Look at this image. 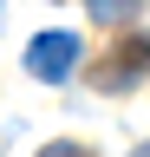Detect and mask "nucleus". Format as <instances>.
<instances>
[{
    "label": "nucleus",
    "mask_w": 150,
    "mask_h": 157,
    "mask_svg": "<svg viewBox=\"0 0 150 157\" xmlns=\"http://www.w3.org/2000/svg\"><path fill=\"white\" fill-rule=\"evenodd\" d=\"M85 7H91V20H104V26H118V20H130V13L144 7V0H85Z\"/></svg>",
    "instance_id": "obj_3"
},
{
    "label": "nucleus",
    "mask_w": 150,
    "mask_h": 157,
    "mask_svg": "<svg viewBox=\"0 0 150 157\" xmlns=\"http://www.w3.org/2000/svg\"><path fill=\"white\" fill-rule=\"evenodd\" d=\"M144 72H150V39H118V52L91 66V85L98 92H124V85H137Z\"/></svg>",
    "instance_id": "obj_2"
},
{
    "label": "nucleus",
    "mask_w": 150,
    "mask_h": 157,
    "mask_svg": "<svg viewBox=\"0 0 150 157\" xmlns=\"http://www.w3.org/2000/svg\"><path fill=\"white\" fill-rule=\"evenodd\" d=\"M130 157H150V144H144V151H130Z\"/></svg>",
    "instance_id": "obj_5"
},
{
    "label": "nucleus",
    "mask_w": 150,
    "mask_h": 157,
    "mask_svg": "<svg viewBox=\"0 0 150 157\" xmlns=\"http://www.w3.org/2000/svg\"><path fill=\"white\" fill-rule=\"evenodd\" d=\"M79 33H39L26 46V72L33 78H46V85H59V78H72V66H79Z\"/></svg>",
    "instance_id": "obj_1"
},
{
    "label": "nucleus",
    "mask_w": 150,
    "mask_h": 157,
    "mask_svg": "<svg viewBox=\"0 0 150 157\" xmlns=\"http://www.w3.org/2000/svg\"><path fill=\"white\" fill-rule=\"evenodd\" d=\"M39 157H91V151H85V144H65V137H59V144H46Z\"/></svg>",
    "instance_id": "obj_4"
}]
</instances>
